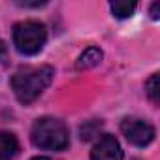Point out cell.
Wrapping results in <instances>:
<instances>
[{
    "mask_svg": "<svg viewBox=\"0 0 160 160\" xmlns=\"http://www.w3.org/2000/svg\"><path fill=\"white\" fill-rule=\"evenodd\" d=\"M55 70L51 66H34V68H23L13 73L12 77V89L17 96V100L25 106L32 104L53 81Z\"/></svg>",
    "mask_w": 160,
    "mask_h": 160,
    "instance_id": "6da1fadb",
    "label": "cell"
},
{
    "mask_svg": "<svg viewBox=\"0 0 160 160\" xmlns=\"http://www.w3.org/2000/svg\"><path fill=\"white\" fill-rule=\"evenodd\" d=\"M30 139L36 147L45 151H64L70 145V132L60 119L42 117L32 124Z\"/></svg>",
    "mask_w": 160,
    "mask_h": 160,
    "instance_id": "7a4b0ae2",
    "label": "cell"
},
{
    "mask_svg": "<svg viewBox=\"0 0 160 160\" xmlns=\"http://www.w3.org/2000/svg\"><path fill=\"white\" fill-rule=\"evenodd\" d=\"M47 42V28L40 21H21L13 27V43L21 55H36Z\"/></svg>",
    "mask_w": 160,
    "mask_h": 160,
    "instance_id": "3957f363",
    "label": "cell"
},
{
    "mask_svg": "<svg viewBox=\"0 0 160 160\" xmlns=\"http://www.w3.org/2000/svg\"><path fill=\"white\" fill-rule=\"evenodd\" d=\"M124 138L136 147H147L154 139V126L143 119H124L121 122Z\"/></svg>",
    "mask_w": 160,
    "mask_h": 160,
    "instance_id": "277c9868",
    "label": "cell"
},
{
    "mask_svg": "<svg viewBox=\"0 0 160 160\" xmlns=\"http://www.w3.org/2000/svg\"><path fill=\"white\" fill-rule=\"evenodd\" d=\"M91 160H122V149L113 136L106 134L92 147Z\"/></svg>",
    "mask_w": 160,
    "mask_h": 160,
    "instance_id": "5b68a950",
    "label": "cell"
},
{
    "mask_svg": "<svg viewBox=\"0 0 160 160\" xmlns=\"http://www.w3.org/2000/svg\"><path fill=\"white\" fill-rule=\"evenodd\" d=\"M19 151V141L10 132H0V160H13Z\"/></svg>",
    "mask_w": 160,
    "mask_h": 160,
    "instance_id": "8992f818",
    "label": "cell"
},
{
    "mask_svg": "<svg viewBox=\"0 0 160 160\" xmlns=\"http://www.w3.org/2000/svg\"><path fill=\"white\" fill-rule=\"evenodd\" d=\"M102 51L98 49V47H89V49H85V53H81V57L77 58V70H89V68H94V66H98L100 64V60H102Z\"/></svg>",
    "mask_w": 160,
    "mask_h": 160,
    "instance_id": "52a82bcc",
    "label": "cell"
},
{
    "mask_svg": "<svg viewBox=\"0 0 160 160\" xmlns=\"http://www.w3.org/2000/svg\"><path fill=\"white\" fill-rule=\"evenodd\" d=\"M136 6H138L136 2H122V0H117V2H111V4H109L113 15H115L117 19H126V17H130V15L136 12Z\"/></svg>",
    "mask_w": 160,
    "mask_h": 160,
    "instance_id": "ba28073f",
    "label": "cell"
},
{
    "mask_svg": "<svg viewBox=\"0 0 160 160\" xmlns=\"http://www.w3.org/2000/svg\"><path fill=\"white\" fill-rule=\"evenodd\" d=\"M145 92L151 98L152 104L160 102V89H158V73H152L147 81H145Z\"/></svg>",
    "mask_w": 160,
    "mask_h": 160,
    "instance_id": "9c48e42d",
    "label": "cell"
},
{
    "mask_svg": "<svg viewBox=\"0 0 160 160\" xmlns=\"http://www.w3.org/2000/svg\"><path fill=\"white\" fill-rule=\"evenodd\" d=\"M100 126H102V122H96V121H92V122H87V124H83L81 126V139H91L98 130H100Z\"/></svg>",
    "mask_w": 160,
    "mask_h": 160,
    "instance_id": "30bf717a",
    "label": "cell"
},
{
    "mask_svg": "<svg viewBox=\"0 0 160 160\" xmlns=\"http://www.w3.org/2000/svg\"><path fill=\"white\" fill-rule=\"evenodd\" d=\"M158 10H160V4L154 2V4L151 6V19H158Z\"/></svg>",
    "mask_w": 160,
    "mask_h": 160,
    "instance_id": "8fae6325",
    "label": "cell"
},
{
    "mask_svg": "<svg viewBox=\"0 0 160 160\" xmlns=\"http://www.w3.org/2000/svg\"><path fill=\"white\" fill-rule=\"evenodd\" d=\"M4 51H6V45H4V42H2V38H0V57L4 55Z\"/></svg>",
    "mask_w": 160,
    "mask_h": 160,
    "instance_id": "7c38bea8",
    "label": "cell"
},
{
    "mask_svg": "<svg viewBox=\"0 0 160 160\" xmlns=\"http://www.w3.org/2000/svg\"><path fill=\"white\" fill-rule=\"evenodd\" d=\"M32 160H51V158H47V156H36V158H32Z\"/></svg>",
    "mask_w": 160,
    "mask_h": 160,
    "instance_id": "4fadbf2b",
    "label": "cell"
},
{
    "mask_svg": "<svg viewBox=\"0 0 160 160\" xmlns=\"http://www.w3.org/2000/svg\"><path fill=\"white\" fill-rule=\"evenodd\" d=\"M134 160H136V158H134Z\"/></svg>",
    "mask_w": 160,
    "mask_h": 160,
    "instance_id": "5bb4252c",
    "label": "cell"
}]
</instances>
